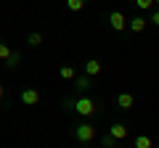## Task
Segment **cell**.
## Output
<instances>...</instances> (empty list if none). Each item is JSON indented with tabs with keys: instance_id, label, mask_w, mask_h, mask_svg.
<instances>
[{
	"instance_id": "5bb4252c",
	"label": "cell",
	"mask_w": 159,
	"mask_h": 148,
	"mask_svg": "<svg viewBox=\"0 0 159 148\" xmlns=\"http://www.w3.org/2000/svg\"><path fill=\"white\" fill-rule=\"evenodd\" d=\"M85 3H88V0H66V8L72 13H80L82 8H85Z\"/></svg>"
},
{
	"instance_id": "4fadbf2b",
	"label": "cell",
	"mask_w": 159,
	"mask_h": 148,
	"mask_svg": "<svg viewBox=\"0 0 159 148\" xmlns=\"http://www.w3.org/2000/svg\"><path fill=\"white\" fill-rule=\"evenodd\" d=\"M27 45L40 48V45H43V34H40V32H29V34H27Z\"/></svg>"
},
{
	"instance_id": "5b68a950",
	"label": "cell",
	"mask_w": 159,
	"mask_h": 148,
	"mask_svg": "<svg viewBox=\"0 0 159 148\" xmlns=\"http://www.w3.org/2000/svg\"><path fill=\"white\" fill-rule=\"evenodd\" d=\"M90 87H93V77H88V74L74 77V93H77V95H85Z\"/></svg>"
},
{
	"instance_id": "7c38bea8",
	"label": "cell",
	"mask_w": 159,
	"mask_h": 148,
	"mask_svg": "<svg viewBox=\"0 0 159 148\" xmlns=\"http://www.w3.org/2000/svg\"><path fill=\"white\" fill-rule=\"evenodd\" d=\"M133 148H154V143H151L148 135H138L135 140H133Z\"/></svg>"
},
{
	"instance_id": "ac0fdd59",
	"label": "cell",
	"mask_w": 159,
	"mask_h": 148,
	"mask_svg": "<svg viewBox=\"0 0 159 148\" xmlns=\"http://www.w3.org/2000/svg\"><path fill=\"white\" fill-rule=\"evenodd\" d=\"M148 24L159 27V8H157V11H151V16H148Z\"/></svg>"
},
{
	"instance_id": "277c9868",
	"label": "cell",
	"mask_w": 159,
	"mask_h": 148,
	"mask_svg": "<svg viewBox=\"0 0 159 148\" xmlns=\"http://www.w3.org/2000/svg\"><path fill=\"white\" fill-rule=\"evenodd\" d=\"M109 27H111L114 32H125V29H127L125 13H122V11H111V13H109Z\"/></svg>"
},
{
	"instance_id": "e0dca14e",
	"label": "cell",
	"mask_w": 159,
	"mask_h": 148,
	"mask_svg": "<svg viewBox=\"0 0 159 148\" xmlns=\"http://www.w3.org/2000/svg\"><path fill=\"white\" fill-rule=\"evenodd\" d=\"M101 146H103V148H117V140L106 132V135H101Z\"/></svg>"
},
{
	"instance_id": "6da1fadb",
	"label": "cell",
	"mask_w": 159,
	"mask_h": 148,
	"mask_svg": "<svg viewBox=\"0 0 159 148\" xmlns=\"http://www.w3.org/2000/svg\"><path fill=\"white\" fill-rule=\"evenodd\" d=\"M61 108H64V111H69V114L85 116V119H90V116H98V114H101L98 103L93 101L90 95H74V98H64V101H61Z\"/></svg>"
},
{
	"instance_id": "ba28073f",
	"label": "cell",
	"mask_w": 159,
	"mask_h": 148,
	"mask_svg": "<svg viewBox=\"0 0 159 148\" xmlns=\"http://www.w3.org/2000/svg\"><path fill=\"white\" fill-rule=\"evenodd\" d=\"M117 106L122 108V111H130V108L135 106V95H133V93H119L117 95Z\"/></svg>"
},
{
	"instance_id": "30bf717a",
	"label": "cell",
	"mask_w": 159,
	"mask_h": 148,
	"mask_svg": "<svg viewBox=\"0 0 159 148\" xmlns=\"http://www.w3.org/2000/svg\"><path fill=\"white\" fill-rule=\"evenodd\" d=\"M58 77H61V80H66V82H74V77H77V69H74L72 63H64V66L58 69Z\"/></svg>"
},
{
	"instance_id": "9c48e42d",
	"label": "cell",
	"mask_w": 159,
	"mask_h": 148,
	"mask_svg": "<svg viewBox=\"0 0 159 148\" xmlns=\"http://www.w3.org/2000/svg\"><path fill=\"white\" fill-rule=\"evenodd\" d=\"M82 72H85L88 77H98V74H101V61H98V58H88V61L82 63Z\"/></svg>"
},
{
	"instance_id": "2e32d148",
	"label": "cell",
	"mask_w": 159,
	"mask_h": 148,
	"mask_svg": "<svg viewBox=\"0 0 159 148\" xmlns=\"http://www.w3.org/2000/svg\"><path fill=\"white\" fill-rule=\"evenodd\" d=\"M133 3H135L138 11H151L154 8V0H133Z\"/></svg>"
},
{
	"instance_id": "7a4b0ae2",
	"label": "cell",
	"mask_w": 159,
	"mask_h": 148,
	"mask_svg": "<svg viewBox=\"0 0 159 148\" xmlns=\"http://www.w3.org/2000/svg\"><path fill=\"white\" fill-rule=\"evenodd\" d=\"M72 137L80 140V143H85V146H90V143L98 137V127L93 124V122H80V124L72 127Z\"/></svg>"
},
{
	"instance_id": "8fae6325",
	"label": "cell",
	"mask_w": 159,
	"mask_h": 148,
	"mask_svg": "<svg viewBox=\"0 0 159 148\" xmlns=\"http://www.w3.org/2000/svg\"><path fill=\"white\" fill-rule=\"evenodd\" d=\"M19 63H21V53L11 50V56L6 58V69H11V72H13V69H19Z\"/></svg>"
},
{
	"instance_id": "9a60e30c",
	"label": "cell",
	"mask_w": 159,
	"mask_h": 148,
	"mask_svg": "<svg viewBox=\"0 0 159 148\" xmlns=\"http://www.w3.org/2000/svg\"><path fill=\"white\" fill-rule=\"evenodd\" d=\"M11 50H13V48L8 45V42H3V37H0V61H6V58L11 56Z\"/></svg>"
},
{
	"instance_id": "44dd1931",
	"label": "cell",
	"mask_w": 159,
	"mask_h": 148,
	"mask_svg": "<svg viewBox=\"0 0 159 148\" xmlns=\"http://www.w3.org/2000/svg\"><path fill=\"white\" fill-rule=\"evenodd\" d=\"M154 148H159V146H154Z\"/></svg>"
},
{
	"instance_id": "52a82bcc",
	"label": "cell",
	"mask_w": 159,
	"mask_h": 148,
	"mask_svg": "<svg viewBox=\"0 0 159 148\" xmlns=\"http://www.w3.org/2000/svg\"><path fill=\"white\" fill-rule=\"evenodd\" d=\"M148 27V19L146 16H135V19H127V29L130 32H135V34H141L143 29Z\"/></svg>"
},
{
	"instance_id": "d6986e66",
	"label": "cell",
	"mask_w": 159,
	"mask_h": 148,
	"mask_svg": "<svg viewBox=\"0 0 159 148\" xmlns=\"http://www.w3.org/2000/svg\"><path fill=\"white\" fill-rule=\"evenodd\" d=\"M3 103H6V87L0 85V106H3Z\"/></svg>"
},
{
	"instance_id": "8992f818",
	"label": "cell",
	"mask_w": 159,
	"mask_h": 148,
	"mask_svg": "<svg viewBox=\"0 0 159 148\" xmlns=\"http://www.w3.org/2000/svg\"><path fill=\"white\" fill-rule=\"evenodd\" d=\"M109 135H111L114 140L119 143V140H125V137L130 135V130H127V124H125V122H114V124L109 127Z\"/></svg>"
},
{
	"instance_id": "ffe728a7",
	"label": "cell",
	"mask_w": 159,
	"mask_h": 148,
	"mask_svg": "<svg viewBox=\"0 0 159 148\" xmlns=\"http://www.w3.org/2000/svg\"><path fill=\"white\" fill-rule=\"evenodd\" d=\"M154 6H159V0H154Z\"/></svg>"
},
{
	"instance_id": "3957f363",
	"label": "cell",
	"mask_w": 159,
	"mask_h": 148,
	"mask_svg": "<svg viewBox=\"0 0 159 148\" xmlns=\"http://www.w3.org/2000/svg\"><path fill=\"white\" fill-rule=\"evenodd\" d=\"M19 101H21L24 106H37V103H40L37 87H21V90H19Z\"/></svg>"
}]
</instances>
